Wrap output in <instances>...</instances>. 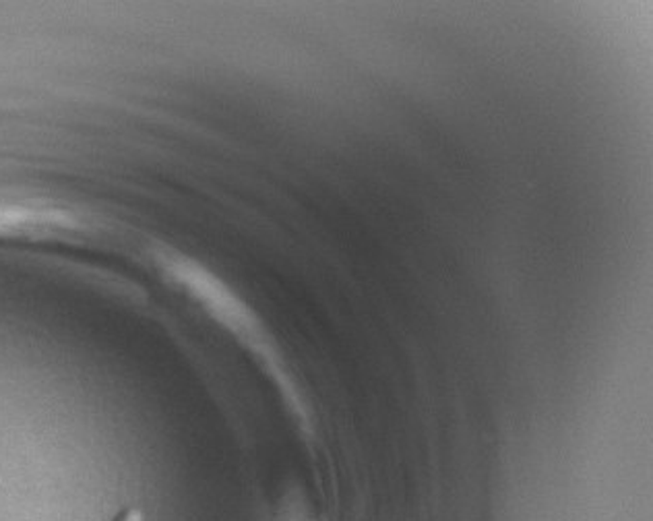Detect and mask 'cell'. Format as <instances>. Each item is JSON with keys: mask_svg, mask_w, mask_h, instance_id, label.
Returning a JSON list of instances; mask_svg holds the SVG:
<instances>
[{"mask_svg": "<svg viewBox=\"0 0 653 521\" xmlns=\"http://www.w3.org/2000/svg\"><path fill=\"white\" fill-rule=\"evenodd\" d=\"M112 521H143V513L136 507H128L125 511H120Z\"/></svg>", "mask_w": 653, "mask_h": 521, "instance_id": "obj_1", "label": "cell"}]
</instances>
